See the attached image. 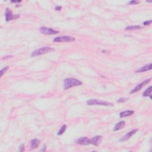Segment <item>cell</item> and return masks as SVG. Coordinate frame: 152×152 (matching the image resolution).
I'll return each instance as SVG.
<instances>
[{
  "mask_svg": "<svg viewBox=\"0 0 152 152\" xmlns=\"http://www.w3.org/2000/svg\"><path fill=\"white\" fill-rule=\"evenodd\" d=\"M83 83L80 80L74 78H68L64 80V89L67 90L75 86H81Z\"/></svg>",
  "mask_w": 152,
  "mask_h": 152,
  "instance_id": "6da1fadb",
  "label": "cell"
},
{
  "mask_svg": "<svg viewBox=\"0 0 152 152\" xmlns=\"http://www.w3.org/2000/svg\"><path fill=\"white\" fill-rule=\"evenodd\" d=\"M55 49L49 47H42L41 48L36 49L35 51L32 53L31 56L32 57H35V56H40L42 55L47 54V53H49L51 52H53L54 51Z\"/></svg>",
  "mask_w": 152,
  "mask_h": 152,
  "instance_id": "7a4b0ae2",
  "label": "cell"
},
{
  "mask_svg": "<svg viewBox=\"0 0 152 152\" xmlns=\"http://www.w3.org/2000/svg\"><path fill=\"white\" fill-rule=\"evenodd\" d=\"M87 105L89 106H105V107H112L113 104L111 102H108L107 101H103V100L99 99H89L87 101Z\"/></svg>",
  "mask_w": 152,
  "mask_h": 152,
  "instance_id": "3957f363",
  "label": "cell"
},
{
  "mask_svg": "<svg viewBox=\"0 0 152 152\" xmlns=\"http://www.w3.org/2000/svg\"><path fill=\"white\" fill-rule=\"evenodd\" d=\"M74 41H75V38L70 36H58L54 39L55 42H72Z\"/></svg>",
  "mask_w": 152,
  "mask_h": 152,
  "instance_id": "277c9868",
  "label": "cell"
},
{
  "mask_svg": "<svg viewBox=\"0 0 152 152\" xmlns=\"http://www.w3.org/2000/svg\"><path fill=\"white\" fill-rule=\"evenodd\" d=\"M39 31L40 33H42V34L46 35H56V34H57V33H59V31H55V30L51 29V28L45 27V26L40 27L39 28Z\"/></svg>",
  "mask_w": 152,
  "mask_h": 152,
  "instance_id": "5b68a950",
  "label": "cell"
},
{
  "mask_svg": "<svg viewBox=\"0 0 152 152\" xmlns=\"http://www.w3.org/2000/svg\"><path fill=\"white\" fill-rule=\"evenodd\" d=\"M5 17H6V20L7 22H10V21L16 20L20 17L19 14H14V15L12 11L9 8H7L6 10V13H5Z\"/></svg>",
  "mask_w": 152,
  "mask_h": 152,
  "instance_id": "8992f818",
  "label": "cell"
},
{
  "mask_svg": "<svg viewBox=\"0 0 152 152\" xmlns=\"http://www.w3.org/2000/svg\"><path fill=\"white\" fill-rule=\"evenodd\" d=\"M74 141H75L76 144L82 145V146H87V145L91 144L90 139H89V138L86 137H80L79 139H76Z\"/></svg>",
  "mask_w": 152,
  "mask_h": 152,
  "instance_id": "52a82bcc",
  "label": "cell"
},
{
  "mask_svg": "<svg viewBox=\"0 0 152 152\" xmlns=\"http://www.w3.org/2000/svg\"><path fill=\"white\" fill-rule=\"evenodd\" d=\"M150 81H151V79H147V80H144L143 82L141 83L140 84H138V85L136 86V87L134 88V89H132V90L130 92V94H132V93H137V92L140 91L143 87H144V86H146V84L149 83Z\"/></svg>",
  "mask_w": 152,
  "mask_h": 152,
  "instance_id": "ba28073f",
  "label": "cell"
},
{
  "mask_svg": "<svg viewBox=\"0 0 152 152\" xmlns=\"http://www.w3.org/2000/svg\"><path fill=\"white\" fill-rule=\"evenodd\" d=\"M102 140V136L96 135L93 137L92 139H90V143L94 145L95 146H98L100 144Z\"/></svg>",
  "mask_w": 152,
  "mask_h": 152,
  "instance_id": "9c48e42d",
  "label": "cell"
},
{
  "mask_svg": "<svg viewBox=\"0 0 152 152\" xmlns=\"http://www.w3.org/2000/svg\"><path fill=\"white\" fill-rule=\"evenodd\" d=\"M137 131H138L137 129H135V130H133L131 131L130 132H128V133H127L124 136V137H123L121 139H120V141H127L128 139H130V138L134 135V134H135Z\"/></svg>",
  "mask_w": 152,
  "mask_h": 152,
  "instance_id": "30bf717a",
  "label": "cell"
},
{
  "mask_svg": "<svg viewBox=\"0 0 152 152\" xmlns=\"http://www.w3.org/2000/svg\"><path fill=\"white\" fill-rule=\"evenodd\" d=\"M125 125V121H119V123L116 124L115 126L114 127V129H113V131H117L121 130V129L124 128Z\"/></svg>",
  "mask_w": 152,
  "mask_h": 152,
  "instance_id": "8fae6325",
  "label": "cell"
},
{
  "mask_svg": "<svg viewBox=\"0 0 152 152\" xmlns=\"http://www.w3.org/2000/svg\"><path fill=\"white\" fill-rule=\"evenodd\" d=\"M40 140L38 139H35L32 140L31 141V147L32 149H35L37 147H38V146L40 145Z\"/></svg>",
  "mask_w": 152,
  "mask_h": 152,
  "instance_id": "7c38bea8",
  "label": "cell"
},
{
  "mask_svg": "<svg viewBox=\"0 0 152 152\" xmlns=\"http://www.w3.org/2000/svg\"><path fill=\"white\" fill-rule=\"evenodd\" d=\"M152 69V65L151 64H149L144 65V67H141V68H139V70L136 71L137 72H146L147 71L151 70Z\"/></svg>",
  "mask_w": 152,
  "mask_h": 152,
  "instance_id": "4fadbf2b",
  "label": "cell"
},
{
  "mask_svg": "<svg viewBox=\"0 0 152 152\" xmlns=\"http://www.w3.org/2000/svg\"><path fill=\"white\" fill-rule=\"evenodd\" d=\"M134 114V111L132 110H128V111H123L120 113L119 116L121 118H124L127 117V116H130L131 115H132Z\"/></svg>",
  "mask_w": 152,
  "mask_h": 152,
  "instance_id": "5bb4252c",
  "label": "cell"
},
{
  "mask_svg": "<svg viewBox=\"0 0 152 152\" xmlns=\"http://www.w3.org/2000/svg\"><path fill=\"white\" fill-rule=\"evenodd\" d=\"M151 90H152V87L150 86V87L147 88V89L146 90L144 91V92L143 93V96L144 97L149 96L150 98L151 99Z\"/></svg>",
  "mask_w": 152,
  "mask_h": 152,
  "instance_id": "9a60e30c",
  "label": "cell"
},
{
  "mask_svg": "<svg viewBox=\"0 0 152 152\" xmlns=\"http://www.w3.org/2000/svg\"><path fill=\"white\" fill-rule=\"evenodd\" d=\"M141 28L140 26H130L125 28V31H133V30L140 29Z\"/></svg>",
  "mask_w": 152,
  "mask_h": 152,
  "instance_id": "2e32d148",
  "label": "cell"
},
{
  "mask_svg": "<svg viewBox=\"0 0 152 152\" xmlns=\"http://www.w3.org/2000/svg\"><path fill=\"white\" fill-rule=\"evenodd\" d=\"M66 129H67L66 125H63V126L61 127V128H60L59 131L58 132L57 134L58 135H62V134H63L64 133V132L65 131V130H66Z\"/></svg>",
  "mask_w": 152,
  "mask_h": 152,
  "instance_id": "e0dca14e",
  "label": "cell"
},
{
  "mask_svg": "<svg viewBox=\"0 0 152 152\" xmlns=\"http://www.w3.org/2000/svg\"><path fill=\"white\" fill-rule=\"evenodd\" d=\"M8 68H9V67L6 66V67H5L4 68H3L2 70H1V71H0V72H1V77H3V74H4L5 72H6L8 70Z\"/></svg>",
  "mask_w": 152,
  "mask_h": 152,
  "instance_id": "ac0fdd59",
  "label": "cell"
},
{
  "mask_svg": "<svg viewBox=\"0 0 152 152\" xmlns=\"http://www.w3.org/2000/svg\"><path fill=\"white\" fill-rule=\"evenodd\" d=\"M128 100V98H119V99H118L117 102H119V103H124V102H127Z\"/></svg>",
  "mask_w": 152,
  "mask_h": 152,
  "instance_id": "d6986e66",
  "label": "cell"
},
{
  "mask_svg": "<svg viewBox=\"0 0 152 152\" xmlns=\"http://www.w3.org/2000/svg\"><path fill=\"white\" fill-rule=\"evenodd\" d=\"M140 3V1H135V0H132V1H130L128 3V4H130V5H135V4H137Z\"/></svg>",
  "mask_w": 152,
  "mask_h": 152,
  "instance_id": "ffe728a7",
  "label": "cell"
},
{
  "mask_svg": "<svg viewBox=\"0 0 152 152\" xmlns=\"http://www.w3.org/2000/svg\"><path fill=\"white\" fill-rule=\"evenodd\" d=\"M152 21L150 20H148V21H146V22H144L143 23V24H144V26H147V25H150V24H151Z\"/></svg>",
  "mask_w": 152,
  "mask_h": 152,
  "instance_id": "44dd1931",
  "label": "cell"
},
{
  "mask_svg": "<svg viewBox=\"0 0 152 152\" xmlns=\"http://www.w3.org/2000/svg\"><path fill=\"white\" fill-rule=\"evenodd\" d=\"M19 151H24V144H22L19 147Z\"/></svg>",
  "mask_w": 152,
  "mask_h": 152,
  "instance_id": "7402d4cb",
  "label": "cell"
},
{
  "mask_svg": "<svg viewBox=\"0 0 152 152\" xmlns=\"http://www.w3.org/2000/svg\"><path fill=\"white\" fill-rule=\"evenodd\" d=\"M62 7L61 6H56L55 7V10L56 11H60L61 10Z\"/></svg>",
  "mask_w": 152,
  "mask_h": 152,
  "instance_id": "603a6c76",
  "label": "cell"
},
{
  "mask_svg": "<svg viewBox=\"0 0 152 152\" xmlns=\"http://www.w3.org/2000/svg\"><path fill=\"white\" fill-rule=\"evenodd\" d=\"M11 57H13V56H4V58H3V59H8V58H11Z\"/></svg>",
  "mask_w": 152,
  "mask_h": 152,
  "instance_id": "cb8c5ba5",
  "label": "cell"
},
{
  "mask_svg": "<svg viewBox=\"0 0 152 152\" xmlns=\"http://www.w3.org/2000/svg\"><path fill=\"white\" fill-rule=\"evenodd\" d=\"M11 3H20L21 1H11Z\"/></svg>",
  "mask_w": 152,
  "mask_h": 152,
  "instance_id": "d4e9b609",
  "label": "cell"
},
{
  "mask_svg": "<svg viewBox=\"0 0 152 152\" xmlns=\"http://www.w3.org/2000/svg\"><path fill=\"white\" fill-rule=\"evenodd\" d=\"M45 150H46V146L45 145V146H44V148H43V149L42 148V151H45Z\"/></svg>",
  "mask_w": 152,
  "mask_h": 152,
  "instance_id": "484cf974",
  "label": "cell"
}]
</instances>
